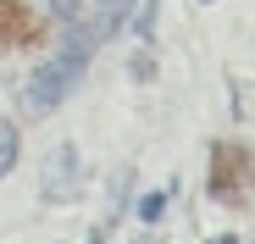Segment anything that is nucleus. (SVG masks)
I'll use <instances>...</instances> for the list:
<instances>
[{"instance_id":"nucleus-1","label":"nucleus","mask_w":255,"mask_h":244,"mask_svg":"<svg viewBox=\"0 0 255 244\" xmlns=\"http://www.w3.org/2000/svg\"><path fill=\"white\" fill-rule=\"evenodd\" d=\"M255 189V150L239 139H217L211 144V172H205V194L217 206H250Z\"/></svg>"},{"instance_id":"nucleus-2","label":"nucleus","mask_w":255,"mask_h":244,"mask_svg":"<svg viewBox=\"0 0 255 244\" xmlns=\"http://www.w3.org/2000/svg\"><path fill=\"white\" fill-rule=\"evenodd\" d=\"M83 67H89V61H83L78 50H67V45H61V50H56V56L45 61V67L33 72V84L22 89L28 111H33V117H45V111H56V106H61V100H67L72 89H78V78H83Z\"/></svg>"},{"instance_id":"nucleus-3","label":"nucleus","mask_w":255,"mask_h":244,"mask_svg":"<svg viewBox=\"0 0 255 244\" xmlns=\"http://www.w3.org/2000/svg\"><path fill=\"white\" fill-rule=\"evenodd\" d=\"M83 167V161H78V144H56L50 155H45V172H39V200H50V206H61V200H72L78 194V172Z\"/></svg>"},{"instance_id":"nucleus-4","label":"nucleus","mask_w":255,"mask_h":244,"mask_svg":"<svg viewBox=\"0 0 255 244\" xmlns=\"http://www.w3.org/2000/svg\"><path fill=\"white\" fill-rule=\"evenodd\" d=\"M33 39H39L33 11L22 6V0H0V45L17 50V45H33Z\"/></svg>"},{"instance_id":"nucleus-5","label":"nucleus","mask_w":255,"mask_h":244,"mask_svg":"<svg viewBox=\"0 0 255 244\" xmlns=\"http://www.w3.org/2000/svg\"><path fill=\"white\" fill-rule=\"evenodd\" d=\"M17 155H22V139H17V122H6V117H0V178H6V172L17 167Z\"/></svg>"},{"instance_id":"nucleus-6","label":"nucleus","mask_w":255,"mask_h":244,"mask_svg":"<svg viewBox=\"0 0 255 244\" xmlns=\"http://www.w3.org/2000/svg\"><path fill=\"white\" fill-rule=\"evenodd\" d=\"M172 189H178V183H166V189H150V194L139 200V217H144V222H161V217H166V206H172Z\"/></svg>"},{"instance_id":"nucleus-7","label":"nucleus","mask_w":255,"mask_h":244,"mask_svg":"<svg viewBox=\"0 0 255 244\" xmlns=\"http://www.w3.org/2000/svg\"><path fill=\"white\" fill-rule=\"evenodd\" d=\"M155 11H161V0H144V6H139V22H133V33L144 39V45L155 39Z\"/></svg>"},{"instance_id":"nucleus-8","label":"nucleus","mask_w":255,"mask_h":244,"mask_svg":"<svg viewBox=\"0 0 255 244\" xmlns=\"http://www.w3.org/2000/svg\"><path fill=\"white\" fill-rule=\"evenodd\" d=\"M150 72H155V61H150V50H139L133 56V78H150Z\"/></svg>"},{"instance_id":"nucleus-9","label":"nucleus","mask_w":255,"mask_h":244,"mask_svg":"<svg viewBox=\"0 0 255 244\" xmlns=\"http://www.w3.org/2000/svg\"><path fill=\"white\" fill-rule=\"evenodd\" d=\"M211 244H239V239H233V233H217V239H211Z\"/></svg>"},{"instance_id":"nucleus-10","label":"nucleus","mask_w":255,"mask_h":244,"mask_svg":"<svg viewBox=\"0 0 255 244\" xmlns=\"http://www.w3.org/2000/svg\"><path fill=\"white\" fill-rule=\"evenodd\" d=\"M133 244H155V239H133Z\"/></svg>"},{"instance_id":"nucleus-11","label":"nucleus","mask_w":255,"mask_h":244,"mask_svg":"<svg viewBox=\"0 0 255 244\" xmlns=\"http://www.w3.org/2000/svg\"><path fill=\"white\" fill-rule=\"evenodd\" d=\"M100 6H106V0H100Z\"/></svg>"}]
</instances>
